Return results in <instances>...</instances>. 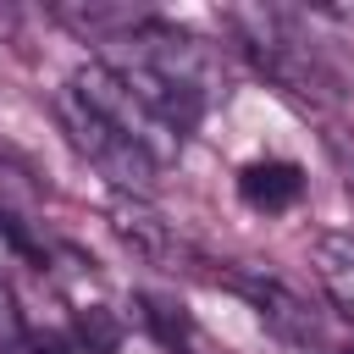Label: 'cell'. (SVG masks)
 <instances>
[{"label":"cell","instance_id":"cell-1","mask_svg":"<svg viewBox=\"0 0 354 354\" xmlns=\"http://www.w3.org/2000/svg\"><path fill=\"white\" fill-rule=\"evenodd\" d=\"M55 122H61V133L72 138V149L116 188V194H133V199H149V188H155V160L133 144V138H122L105 116H94L72 88H61L55 94Z\"/></svg>","mask_w":354,"mask_h":354},{"label":"cell","instance_id":"cell-2","mask_svg":"<svg viewBox=\"0 0 354 354\" xmlns=\"http://www.w3.org/2000/svg\"><path fill=\"white\" fill-rule=\"evenodd\" d=\"M66 88H72V94H77L94 116H105L122 138H133V144H138L155 166H166V160H177V155H183V133H177L160 111H149V105H144V100H138V94H133V88H127V83H122L105 61L77 66Z\"/></svg>","mask_w":354,"mask_h":354},{"label":"cell","instance_id":"cell-3","mask_svg":"<svg viewBox=\"0 0 354 354\" xmlns=\"http://www.w3.org/2000/svg\"><path fill=\"white\" fill-rule=\"evenodd\" d=\"M216 282H227V288H238L254 310H260V321L282 337V343H293V348H310V354H321V343H326V332H321V315L288 288V282H277V277H249V271H227V277H216Z\"/></svg>","mask_w":354,"mask_h":354},{"label":"cell","instance_id":"cell-4","mask_svg":"<svg viewBox=\"0 0 354 354\" xmlns=\"http://www.w3.org/2000/svg\"><path fill=\"white\" fill-rule=\"evenodd\" d=\"M111 232L144 260V266H160V271H177V254H183V238L177 227L149 205V199H133V194H116L111 199Z\"/></svg>","mask_w":354,"mask_h":354},{"label":"cell","instance_id":"cell-5","mask_svg":"<svg viewBox=\"0 0 354 354\" xmlns=\"http://www.w3.org/2000/svg\"><path fill=\"white\" fill-rule=\"evenodd\" d=\"M238 194H243L249 210L277 216V210H293V205H299L304 171H299L293 160H249V166L238 171Z\"/></svg>","mask_w":354,"mask_h":354},{"label":"cell","instance_id":"cell-6","mask_svg":"<svg viewBox=\"0 0 354 354\" xmlns=\"http://www.w3.org/2000/svg\"><path fill=\"white\" fill-rule=\"evenodd\" d=\"M315 277L326 288V299L354 315V238L348 232H321L315 238Z\"/></svg>","mask_w":354,"mask_h":354},{"label":"cell","instance_id":"cell-7","mask_svg":"<svg viewBox=\"0 0 354 354\" xmlns=\"http://www.w3.org/2000/svg\"><path fill=\"white\" fill-rule=\"evenodd\" d=\"M138 304H144V321L155 326V337H160L166 348L188 354V315H183V304H171V299H155V293H144Z\"/></svg>","mask_w":354,"mask_h":354},{"label":"cell","instance_id":"cell-8","mask_svg":"<svg viewBox=\"0 0 354 354\" xmlns=\"http://www.w3.org/2000/svg\"><path fill=\"white\" fill-rule=\"evenodd\" d=\"M77 343H83L88 354H116V348H122V321L111 315V304L77 315Z\"/></svg>","mask_w":354,"mask_h":354},{"label":"cell","instance_id":"cell-9","mask_svg":"<svg viewBox=\"0 0 354 354\" xmlns=\"http://www.w3.org/2000/svg\"><path fill=\"white\" fill-rule=\"evenodd\" d=\"M0 354H33V332H28V321H22L17 293H11L6 277H0Z\"/></svg>","mask_w":354,"mask_h":354},{"label":"cell","instance_id":"cell-10","mask_svg":"<svg viewBox=\"0 0 354 354\" xmlns=\"http://www.w3.org/2000/svg\"><path fill=\"white\" fill-rule=\"evenodd\" d=\"M343 183H348V194H354V160H343Z\"/></svg>","mask_w":354,"mask_h":354},{"label":"cell","instance_id":"cell-11","mask_svg":"<svg viewBox=\"0 0 354 354\" xmlns=\"http://www.w3.org/2000/svg\"><path fill=\"white\" fill-rule=\"evenodd\" d=\"M348 354H354V348H348Z\"/></svg>","mask_w":354,"mask_h":354}]
</instances>
